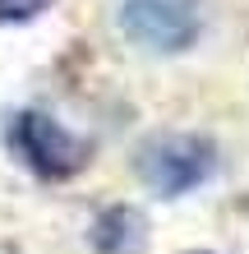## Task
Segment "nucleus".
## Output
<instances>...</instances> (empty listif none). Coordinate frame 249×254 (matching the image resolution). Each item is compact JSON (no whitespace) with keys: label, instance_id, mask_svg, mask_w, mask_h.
<instances>
[{"label":"nucleus","instance_id":"nucleus-5","mask_svg":"<svg viewBox=\"0 0 249 254\" xmlns=\"http://www.w3.org/2000/svg\"><path fill=\"white\" fill-rule=\"evenodd\" d=\"M55 0H0V23H28L37 14H47Z\"/></svg>","mask_w":249,"mask_h":254},{"label":"nucleus","instance_id":"nucleus-2","mask_svg":"<svg viewBox=\"0 0 249 254\" xmlns=\"http://www.w3.org/2000/svg\"><path fill=\"white\" fill-rule=\"evenodd\" d=\"M115 23L134 47L157 56H180L203 37V14L194 0H120Z\"/></svg>","mask_w":249,"mask_h":254},{"label":"nucleus","instance_id":"nucleus-4","mask_svg":"<svg viewBox=\"0 0 249 254\" xmlns=\"http://www.w3.org/2000/svg\"><path fill=\"white\" fill-rule=\"evenodd\" d=\"M93 254H139L143 250V217L134 208H106L97 213L93 231H88Z\"/></svg>","mask_w":249,"mask_h":254},{"label":"nucleus","instance_id":"nucleus-6","mask_svg":"<svg viewBox=\"0 0 249 254\" xmlns=\"http://www.w3.org/2000/svg\"><path fill=\"white\" fill-rule=\"evenodd\" d=\"M203 254H208V250H203Z\"/></svg>","mask_w":249,"mask_h":254},{"label":"nucleus","instance_id":"nucleus-3","mask_svg":"<svg viewBox=\"0 0 249 254\" xmlns=\"http://www.w3.org/2000/svg\"><path fill=\"white\" fill-rule=\"evenodd\" d=\"M5 139H9L14 153L37 176H47V181H65V176H74L88 162V143L74 129H65L55 116H47V111H14Z\"/></svg>","mask_w":249,"mask_h":254},{"label":"nucleus","instance_id":"nucleus-1","mask_svg":"<svg viewBox=\"0 0 249 254\" xmlns=\"http://www.w3.org/2000/svg\"><path fill=\"white\" fill-rule=\"evenodd\" d=\"M139 176L162 199H185L217 176V143L203 134H157L139 148Z\"/></svg>","mask_w":249,"mask_h":254}]
</instances>
